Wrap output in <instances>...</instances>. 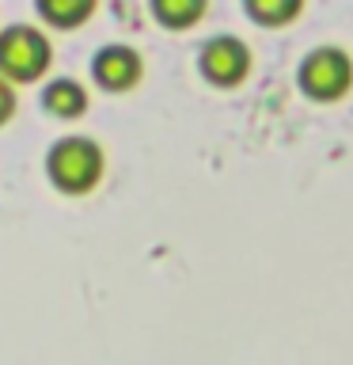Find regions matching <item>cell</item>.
Instances as JSON below:
<instances>
[{
    "label": "cell",
    "mask_w": 353,
    "mask_h": 365,
    "mask_svg": "<svg viewBox=\"0 0 353 365\" xmlns=\"http://www.w3.org/2000/svg\"><path fill=\"white\" fill-rule=\"evenodd\" d=\"M102 171L99 145H91L88 137H65L53 145L50 153V179L61 190H88Z\"/></svg>",
    "instance_id": "cell-1"
},
{
    "label": "cell",
    "mask_w": 353,
    "mask_h": 365,
    "mask_svg": "<svg viewBox=\"0 0 353 365\" xmlns=\"http://www.w3.org/2000/svg\"><path fill=\"white\" fill-rule=\"evenodd\" d=\"M46 61H50V46H46L38 31L11 27L0 34V73L16 80H31L46 68Z\"/></svg>",
    "instance_id": "cell-2"
},
{
    "label": "cell",
    "mask_w": 353,
    "mask_h": 365,
    "mask_svg": "<svg viewBox=\"0 0 353 365\" xmlns=\"http://www.w3.org/2000/svg\"><path fill=\"white\" fill-rule=\"evenodd\" d=\"M300 84L315 99H338L349 88V61L338 50H315L300 65Z\"/></svg>",
    "instance_id": "cell-3"
},
{
    "label": "cell",
    "mask_w": 353,
    "mask_h": 365,
    "mask_svg": "<svg viewBox=\"0 0 353 365\" xmlns=\"http://www.w3.org/2000/svg\"><path fill=\"white\" fill-rule=\"evenodd\" d=\"M247 65H251V53L236 38H213L201 50V68L213 84H236V80H243Z\"/></svg>",
    "instance_id": "cell-4"
},
{
    "label": "cell",
    "mask_w": 353,
    "mask_h": 365,
    "mask_svg": "<svg viewBox=\"0 0 353 365\" xmlns=\"http://www.w3.org/2000/svg\"><path fill=\"white\" fill-rule=\"evenodd\" d=\"M95 76L99 84L107 88H130L137 76H141V61H137V53L130 50V46H107L99 57H95Z\"/></svg>",
    "instance_id": "cell-5"
},
{
    "label": "cell",
    "mask_w": 353,
    "mask_h": 365,
    "mask_svg": "<svg viewBox=\"0 0 353 365\" xmlns=\"http://www.w3.org/2000/svg\"><path fill=\"white\" fill-rule=\"evenodd\" d=\"M46 110L57 114V118H73V114L84 110V91L73 80H57V84L46 88Z\"/></svg>",
    "instance_id": "cell-6"
},
{
    "label": "cell",
    "mask_w": 353,
    "mask_h": 365,
    "mask_svg": "<svg viewBox=\"0 0 353 365\" xmlns=\"http://www.w3.org/2000/svg\"><path fill=\"white\" fill-rule=\"evenodd\" d=\"M38 11L50 23H80L91 11V4L88 0H42Z\"/></svg>",
    "instance_id": "cell-7"
},
{
    "label": "cell",
    "mask_w": 353,
    "mask_h": 365,
    "mask_svg": "<svg viewBox=\"0 0 353 365\" xmlns=\"http://www.w3.org/2000/svg\"><path fill=\"white\" fill-rule=\"evenodd\" d=\"M198 16H201L198 0H159L156 4V19L167 23V27H182V23H190Z\"/></svg>",
    "instance_id": "cell-8"
},
{
    "label": "cell",
    "mask_w": 353,
    "mask_h": 365,
    "mask_svg": "<svg viewBox=\"0 0 353 365\" xmlns=\"http://www.w3.org/2000/svg\"><path fill=\"white\" fill-rule=\"evenodd\" d=\"M247 11L262 23H278V19H289L296 16V4H278V0H251Z\"/></svg>",
    "instance_id": "cell-9"
},
{
    "label": "cell",
    "mask_w": 353,
    "mask_h": 365,
    "mask_svg": "<svg viewBox=\"0 0 353 365\" xmlns=\"http://www.w3.org/2000/svg\"><path fill=\"white\" fill-rule=\"evenodd\" d=\"M11 107H16V96H11V88L4 84V80H0V122H4L8 114H11Z\"/></svg>",
    "instance_id": "cell-10"
}]
</instances>
